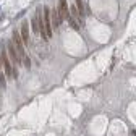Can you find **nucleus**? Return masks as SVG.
<instances>
[{
    "instance_id": "obj_2",
    "label": "nucleus",
    "mask_w": 136,
    "mask_h": 136,
    "mask_svg": "<svg viewBox=\"0 0 136 136\" xmlns=\"http://www.w3.org/2000/svg\"><path fill=\"white\" fill-rule=\"evenodd\" d=\"M42 23H44V29H45V34H47V39H49L54 33L52 21H50V10L49 8H42Z\"/></svg>"
},
{
    "instance_id": "obj_8",
    "label": "nucleus",
    "mask_w": 136,
    "mask_h": 136,
    "mask_svg": "<svg viewBox=\"0 0 136 136\" xmlns=\"http://www.w3.org/2000/svg\"><path fill=\"white\" fill-rule=\"evenodd\" d=\"M31 23H33V29H34V33L37 34V33H39V28H37V23H36V18H33V21H31Z\"/></svg>"
},
{
    "instance_id": "obj_3",
    "label": "nucleus",
    "mask_w": 136,
    "mask_h": 136,
    "mask_svg": "<svg viewBox=\"0 0 136 136\" xmlns=\"http://www.w3.org/2000/svg\"><path fill=\"white\" fill-rule=\"evenodd\" d=\"M0 62L3 65V70H5V75L7 78H13V66H12V62L7 55V50H2V55H0Z\"/></svg>"
},
{
    "instance_id": "obj_4",
    "label": "nucleus",
    "mask_w": 136,
    "mask_h": 136,
    "mask_svg": "<svg viewBox=\"0 0 136 136\" xmlns=\"http://www.w3.org/2000/svg\"><path fill=\"white\" fill-rule=\"evenodd\" d=\"M58 15H60V18H70V10H68V5H66V0H58Z\"/></svg>"
},
{
    "instance_id": "obj_6",
    "label": "nucleus",
    "mask_w": 136,
    "mask_h": 136,
    "mask_svg": "<svg viewBox=\"0 0 136 136\" xmlns=\"http://www.w3.org/2000/svg\"><path fill=\"white\" fill-rule=\"evenodd\" d=\"M21 39L24 41V44H28V41H29V24L28 23H23V26H21Z\"/></svg>"
},
{
    "instance_id": "obj_1",
    "label": "nucleus",
    "mask_w": 136,
    "mask_h": 136,
    "mask_svg": "<svg viewBox=\"0 0 136 136\" xmlns=\"http://www.w3.org/2000/svg\"><path fill=\"white\" fill-rule=\"evenodd\" d=\"M13 45H15V50H16V54L19 57V60H21V63L26 68H29L31 66V62H29V57L24 52V44H23V39H21V36H19V33H13Z\"/></svg>"
},
{
    "instance_id": "obj_5",
    "label": "nucleus",
    "mask_w": 136,
    "mask_h": 136,
    "mask_svg": "<svg viewBox=\"0 0 136 136\" xmlns=\"http://www.w3.org/2000/svg\"><path fill=\"white\" fill-rule=\"evenodd\" d=\"M50 16H52V29L54 28H58V24H60V21H62V18H60V15H58V10L57 8H54V10H50Z\"/></svg>"
},
{
    "instance_id": "obj_7",
    "label": "nucleus",
    "mask_w": 136,
    "mask_h": 136,
    "mask_svg": "<svg viewBox=\"0 0 136 136\" xmlns=\"http://www.w3.org/2000/svg\"><path fill=\"white\" fill-rule=\"evenodd\" d=\"M75 7H76V12H78V16L81 18V16L84 15V7H83V2H81V0H76Z\"/></svg>"
}]
</instances>
